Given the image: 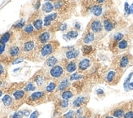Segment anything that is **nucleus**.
Listing matches in <instances>:
<instances>
[{
    "instance_id": "obj_1",
    "label": "nucleus",
    "mask_w": 133,
    "mask_h": 118,
    "mask_svg": "<svg viewBox=\"0 0 133 118\" xmlns=\"http://www.w3.org/2000/svg\"><path fill=\"white\" fill-rule=\"evenodd\" d=\"M59 46V43L57 42H51L48 43H46L40 50L39 54L41 57H48L50 55L53 54V52L57 49Z\"/></svg>"
},
{
    "instance_id": "obj_2",
    "label": "nucleus",
    "mask_w": 133,
    "mask_h": 118,
    "mask_svg": "<svg viewBox=\"0 0 133 118\" xmlns=\"http://www.w3.org/2000/svg\"><path fill=\"white\" fill-rule=\"evenodd\" d=\"M71 0H56L54 2V9L59 12H66L70 8Z\"/></svg>"
},
{
    "instance_id": "obj_3",
    "label": "nucleus",
    "mask_w": 133,
    "mask_h": 118,
    "mask_svg": "<svg viewBox=\"0 0 133 118\" xmlns=\"http://www.w3.org/2000/svg\"><path fill=\"white\" fill-rule=\"evenodd\" d=\"M65 73V69L61 65H55L50 70V76L52 78H60Z\"/></svg>"
},
{
    "instance_id": "obj_4",
    "label": "nucleus",
    "mask_w": 133,
    "mask_h": 118,
    "mask_svg": "<svg viewBox=\"0 0 133 118\" xmlns=\"http://www.w3.org/2000/svg\"><path fill=\"white\" fill-rule=\"evenodd\" d=\"M132 62V57L130 55H124L120 58L118 62V67L120 68H126Z\"/></svg>"
},
{
    "instance_id": "obj_5",
    "label": "nucleus",
    "mask_w": 133,
    "mask_h": 118,
    "mask_svg": "<svg viewBox=\"0 0 133 118\" xmlns=\"http://www.w3.org/2000/svg\"><path fill=\"white\" fill-rule=\"evenodd\" d=\"M45 98V93L43 91H37L34 92L29 97V101L30 103H38L41 101L43 99Z\"/></svg>"
},
{
    "instance_id": "obj_6",
    "label": "nucleus",
    "mask_w": 133,
    "mask_h": 118,
    "mask_svg": "<svg viewBox=\"0 0 133 118\" xmlns=\"http://www.w3.org/2000/svg\"><path fill=\"white\" fill-rule=\"evenodd\" d=\"M90 29L93 33H101L103 29L102 23L100 20H93L90 24Z\"/></svg>"
},
{
    "instance_id": "obj_7",
    "label": "nucleus",
    "mask_w": 133,
    "mask_h": 118,
    "mask_svg": "<svg viewBox=\"0 0 133 118\" xmlns=\"http://www.w3.org/2000/svg\"><path fill=\"white\" fill-rule=\"evenodd\" d=\"M47 80H48L47 77L45 76L44 73H37L34 77V81L35 82L36 85L39 87L43 86L46 83Z\"/></svg>"
},
{
    "instance_id": "obj_8",
    "label": "nucleus",
    "mask_w": 133,
    "mask_h": 118,
    "mask_svg": "<svg viewBox=\"0 0 133 118\" xmlns=\"http://www.w3.org/2000/svg\"><path fill=\"white\" fill-rule=\"evenodd\" d=\"M90 66H91V60L88 58H85L79 61L78 64V68L79 72H83V71L88 69Z\"/></svg>"
},
{
    "instance_id": "obj_9",
    "label": "nucleus",
    "mask_w": 133,
    "mask_h": 118,
    "mask_svg": "<svg viewBox=\"0 0 133 118\" xmlns=\"http://www.w3.org/2000/svg\"><path fill=\"white\" fill-rule=\"evenodd\" d=\"M50 39H51V33L48 31H44L38 35V42L40 44H46L49 42Z\"/></svg>"
},
{
    "instance_id": "obj_10",
    "label": "nucleus",
    "mask_w": 133,
    "mask_h": 118,
    "mask_svg": "<svg viewBox=\"0 0 133 118\" xmlns=\"http://www.w3.org/2000/svg\"><path fill=\"white\" fill-rule=\"evenodd\" d=\"M79 55V51L76 49H74L73 46L69 47L68 50L65 51V57L67 60H73V59H76Z\"/></svg>"
},
{
    "instance_id": "obj_11",
    "label": "nucleus",
    "mask_w": 133,
    "mask_h": 118,
    "mask_svg": "<svg viewBox=\"0 0 133 118\" xmlns=\"http://www.w3.org/2000/svg\"><path fill=\"white\" fill-rule=\"evenodd\" d=\"M57 16H58V13H57V12H54V13H51V14L46 16L44 17V19H43L44 26L45 27H49L51 24H52V22L56 20Z\"/></svg>"
},
{
    "instance_id": "obj_12",
    "label": "nucleus",
    "mask_w": 133,
    "mask_h": 118,
    "mask_svg": "<svg viewBox=\"0 0 133 118\" xmlns=\"http://www.w3.org/2000/svg\"><path fill=\"white\" fill-rule=\"evenodd\" d=\"M36 47V44L34 41H27L23 45V51L25 54H29V53L33 52Z\"/></svg>"
},
{
    "instance_id": "obj_13",
    "label": "nucleus",
    "mask_w": 133,
    "mask_h": 118,
    "mask_svg": "<svg viewBox=\"0 0 133 118\" xmlns=\"http://www.w3.org/2000/svg\"><path fill=\"white\" fill-rule=\"evenodd\" d=\"M117 74H118L117 71L110 70L105 77V81L109 84H114L115 80H118V79H117Z\"/></svg>"
},
{
    "instance_id": "obj_14",
    "label": "nucleus",
    "mask_w": 133,
    "mask_h": 118,
    "mask_svg": "<svg viewBox=\"0 0 133 118\" xmlns=\"http://www.w3.org/2000/svg\"><path fill=\"white\" fill-rule=\"evenodd\" d=\"M69 85H70V80H69V78H63L58 84L57 90H58V91H64L69 86Z\"/></svg>"
},
{
    "instance_id": "obj_15",
    "label": "nucleus",
    "mask_w": 133,
    "mask_h": 118,
    "mask_svg": "<svg viewBox=\"0 0 133 118\" xmlns=\"http://www.w3.org/2000/svg\"><path fill=\"white\" fill-rule=\"evenodd\" d=\"M77 68H78V64L76 61H74V60L69 61V63L66 64V65H65V70L68 73H72L75 72Z\"/></svg>"
},
{
    "instance_id": "obj_16",
    "label": "nucleus",
    "mask_w": 133,
    "mask_h": 118,
    "mask_svg": "<svg viewBox=\"0 0 133 118\" xmlns=\"http://www.w3.org/2000/svg\"><path fill=\"white\" fill-rule=\"evenodd\" d=\"M86 99H87L84 96H78V97H77L73 101V107L76 108H79L80 107H82V106L85 103Z\"/></svg>"
},
{
    "instance_id": "obj_17",
    "label": "nucleus",
    "mask_w": 133,
    "mask_h": 118,
    "mask_svg": "<svg viewBox=\"0 0 133 118\" xmlns=\"http://www.w3.org/2000/svg\"><path fill=\"white\" fill-rule=\"evenodd\" d=\"M91 13L96 16H100L102 15L103 12V8L101 4H94L91 8Z\"/></svg>"
},
{
    "instance_id": "obj_18",
    "label": "nucleus",
    "mask_w": 133,
    "mask_h": 118,
    "mask_svg": "<svg viewBox=\"0 0 133 118\" xmlns=\"http://www.w3.org/2000/svg\"><path fill=\"white\" fill-rule=\"evenodd\" d=\"M21 53V48L18 46H12L9 48L8 51V54L10 55V57L14 58V57H17Z\"/></svg>"
},
{
    "instance_id": "obj_19",
    "label": "nucleus",
    "mask_w": 133,
    "mask_h": 118,
    "mask_svg": "<svg viewBox=\"0 0 133 118\" xmlns=\"http://www.w3.org/2000/svg\"><path fill=\"white\" fill-rule=\"evenodd\" d=\"M57 62H58V60H57V58L51 55V56H49L47 60L45 61V64L47 67H49V68H52L54 67L55 65H56Z\"/></svg>"
},
{
    "instance_id": "obj_20",
    "label": "nucleus",
    "mask_w": 133,
    "mask_h": 118,
    "mask_svg": "<svg viewBox=\"0 0 133 118\" xmlns=\"http://www.w3.org/2000/svg\"><path fill=\"white\" fill-rule=\"evenodd\" d=\"M103 24H104V28H105V29L106 31H111L113 30V29H114V23L109 19H104L103 20Z\"/></svg>"
},
{
    "instance_id": "obj_21",
    "label": "nucleus",
    "mask_w": 133,
    "mask_h": 118,
    "mask_svg": "<svg viewBox=\"0 0 133 118\" xmlns=\"http://www.w3.org/2000/svg\"><path fill=\"white\" fill-rule=\"evenodd\" d=\"M54 9V5L51 2H46L42 6V10L45 13H50Z\"/></svg>"
},
{
    "instance_id": "obj_22",
    "label": "nucleus",
    "mask_w": 133,
    "mask_h": 118,
    "mask_svg": "<svg viewBox=\"0 0 133 118\" xmlns=\"http://www.w3.org/2000/svg\"><path fill=\"white\" fill-rule=\"evenodd\" d=\"M2 102L5 107H10L13 103V99L9 94H5L2 99Z\"/></svg>"
},
{
    "instance_id": "obj_23",
    "label": "nucleus",
    "mask_w": 133,
    "mask_h": 118,
    "mask_svg": "<svg viewBox=\"0 0 133 118\" xmlns=\"http://www.w3.org/2000/svg\"><path fill=\"white\" fill-rule=\"evenodd\" d=\"M78 35V33L77 30H70L66 34L63 35V38H64L66 41H69L72 38H76Z\"/></svg>"
},
{
    "instance_id": "obj_24",
    "label": "nucleus",
    "mask_w": 133,
    "mask_h": 118,
    "mask_svg": "<svg viewBox=\"0 0 133 118\" xmlns=\"http://www.w3.org/2000/svg\"><path fill=\"white\" fill-rule=\"evenodd\" d=\"M94 38H95V36H94V33L93 32H89L87 33L84 38H83V43L85 44H89L91 43H92L94 41Z\"/></svg>"
},
{
    "instance_id": "obj_25",
    "label": "nucleus",
    "mask_w": 133,
    "mask_h": 118,
    "mask_svg": "<svg viewBox=\"0 0 133 118\" xmlns=\"http://www.w3.org/2000/svg\"><path fill=\"white\" fill-rule=\"evenodd\" d=\"M125 114V110L123 108H116L112 112V116L116 118H122Z\"/></svg>"
},
{
    "instance_id": "obj_26",
    "label": "nucleus",
    "mask_w": 133,
    "mask_h": 118,
    "mask_svg": "<svg viewBox=\"0 0 133 118\" xmlns=\"http://www.w3.org/2000/svg\"><path fill=\"white\" fill-rule=\"evenodd\" d=\"M11 37V32H7L4 34H3L1 37H0V43L1 44H5L8 42H9Z\"/></svg>"
},
{
    "instance_id": "obj_27",
    "label": "nucleus",
    "mask_w": 133,
    "mask_h": 118,
    "mask_svg": "<svg viewBox=\"0 0 133 118\" xmlns=\"http://www.w3.org/2000/svg\"><path fill=\"white\" fill-rule=\"evenodd\" d=\"M43 20L42 19H35L34 21H33V25L34 27V29H36L37 31H40L42 30L43 29Z\"/></svg>"
},
{
    "instance_id": "obj_28",
    "label": "nucleus",
    "mask_w": 133,
    "mask_h": 118,
    "mask_svg": "<svg viewBox=\"0 0 133 118\" xmlns=\"http://www.w3.org/2000/svg\"><path fill=\"white\" fill-rule=\"evenodd\" d=\"M23 33L25 35H31L34 33V27L31 24H28L24 27V29H23Z\"/></svg>"
},
{
    "instance_id": "obj_29",
    "label": "nucleus",
    "mask_w": 133,
    "mask_h": 118,
    "mask_svg": "<svg viewBox=\"0 0 133 118\" xmlns=\"http://www.w3.org/2000/svg\"><path fill=\"white\" fill-rule=\"evenodd\" d=\"M56 83L55 81H50L48 82V83L47 84V86H46L45 87V91L47 93H51L52 91H55V89L56 88Z\"/></svg>"
},
{
    "instance_id": "obj_30",
    "label": "nucleus",
    "mask_w": 133,
    "mask_h": 118,
    "mask_svg": "<svg viewBox=\"0 0 133 118\" xmlns=\"http://www.w3.org/2000/svg\"><path fill=\"white\" fill-rule=\"evenodd\" d=\"M73 96H74V93L71 90H65L61 94V98L63 99H65V100L70 99Z\"/></svg>"
},
{
    "instance_id": "obj_31",
    "label": "nucleus",
    "mask_w": 133,
    "mask_h": 118,
    "mask_svg": "<svg viewBox=\"0 0 133 118\" xmlns=\"http://www.w3.org/2000/svg\"><path fill=\"white\" fill-rule=\"evenodd\" d=\"M25 91L19 90V91H16L13 93V97L16 100H21L25 97Z\"/></svg>"
},
{
    "instance_id": "obj_32",
    "label": "nucleus",
    "mask_w": 133,
    "mask_h": 118,
    "mask_svg": "<svg viewBox=\"0 0 133 118\" xmlns=\"http://www.w3.org/2000/svg\"><path fill=\"white\" fill-rule=\"evenodd\" d=\"M117 46H118V48L119 50H125V49H127V48H128V41H127L126 39L121 40L120 42L117 44Z\"/></svg>"
},
{
    "instance_id": "obj_33",
    "label": "nucleus",
    "mask_w": 133,
    "mask_h": 118,
    "mask_svg": "<svg viewBox=\"0 0 133 118\" xmlns=\"http://www.w3.org/2000/svg\"><path fill=\"white\" fill-rule=\"evenodd\" d=\"M36 90V86H34L33 82H29L26 84V86L24 88V91L26 92H30V91H34Z\"/></svg>"
},
{
    "instance_id": "obj_34",
    "label": "nucleus",
    "mask_w": 133,
    "mask_h": 118,
    "mask_svg": "<svg viewBox=\"0 0 133 118\" xmlns=\"http://www.w3.org/2000/svg\"><path fill=\"white\" fill-rule=\"evenodd\" d=\"M132 76H133V73H131L128 75V78H127V79L125 80L124 83H123V87H124V90H125L126 91H129V89H128V86H129V84H130V81H131V78H132Z\"/></svg>"
},
{
    "instance_id": "obj_35",
    "label": "nucleus",
    "mask_w": 133,
    "mask_h": 118,
    "mask_svg": "<svg viewBox=\"0 0 133 118\" xmlns=\"http://www.w3.org/2000/svg\"><path fill=\"white\" fill-rule=\"evenodd\" d=\"M92 51V46H89V45H85V46H83L82 47V52L83 55H89L90 53Z\"/></svg>"
},
{
    "instance_id": "obj_36",
    "label": "nucleus",
    "mask_w": 133,
    "mask_h": 118,
    "mask_svg": "<svg viewBox=\"0 0 133 118\" xmlns=\"http://www.w3.org/2000/svg\"><path fill=\"white\" fill-rule=\"evenodd\" d=\"M123 37H124V35L122 33H115V35L114 36V39H113L114 43L116 44V43H119L121 40H123Z\"/></svg>"
},
{
    "instance_id": "obj_37",
    "label": "nucleus",
    "mask_w": 133,
    "mask_h": 118,
    "mask_svg": "<svg viewBox=\"0 0 133 118\" xmlns=\"http://www.w3.org/2000/svg\"><path fill=\"white\" fill-rule=\"evenodd\" d=\"M83 76L82 74H80L79 73H74L70 76L69 80L70 81H76V80H79V79H83Z\"/></svg>"
},
{
    "instance_id": "obj_38",
    "label": "nucleus",
    "mask_w": 133,
    "mask_h": 118,
    "mask_svg": "<svg viewBox=\"0 0 133 118\" xmlns=\"http://www.w3.org/2000/svg\"><path fill=\"white\" fill-rule=\"evenodd\" d=\"M25 20H20L19 21H17L15 25H14V28L16 29H21L22 28L25 27Z\"/></svg>"
},
{
    "instance_id": "obj_39",
    "label": "nucleus",
    "mask_w": 133,
    "mask_h": 118,
    "mask_svg": "<svg viewBox=\"0 0 133 118\" xmlns=\"http://www.w3.org/2000/svg\"><path fill=\"white\" fill-rule=\"evenodd\" d=\"M59 107L61 108H68L69 107V101L68 100H65V99H61V101L59 102Z\"/></svg>"
},
{
    "instance_id": "obj_40",
    "label": "nucleus",
    "mask_w": 133,
    "mask_h": 118,
    "mask_svg": "<svg viewBox=\"0 0 133 118\" xmlns=\"http://www.w3.org/2000/svg\"><path fill=\"white\" fill-rule=\"evenodd\" d=\"M63 117L64 118H74L75 117V112H74L73 110L69 111L68 113H66L65 114L63 115Z\"/></svg>"
},
{
    "instance_id": "obj_41",
    "label": "nucleus",
    "mask_w": 133,
    "mask_h": 118,
    "mask_svg": "<svg viewBox=\"0 0 133 118\" xmlns=\"http://www.w3.org/2000/svg\"><path fill=\"white\" fill-rule=\"evenodd\" d=\"M24 115H23L22 111H18V112H15V113L11 115V118H23Z\"/></svg>"
},
{
    "instance_id": "obj_42",
    "label": "nucleus",
    "mask_w": 133,
    "mask_h": 118,
    "mask_svg": "<svg viewBox=\"0 0 133 118\" xmlns=\"http://www.w3.org/2000/svg\"><path fill=\"white\" fill-rule=\"evenodd\" d=\"M123 118H133V111L132 110L127 111L123 116Z\"/></svg>"
},
{
    "instance_id": "obj_43",
    "label": "nucleus",
    "mask_w": 133,
    "mask_h": 118,
    "mask_svg": "<svg viewBox=\"0 0 133 118\" xmlns=\"http://www.w3.org/2000/svg\"><path fill=\"white\" fill-rule=\"evenodd\" d=\"M83 108H78L77 111H76V113H75V116H77V117H80V116H83Z\"/></svg>"
},
{
    "instance_id": "obj_44",
    "label": "nucleus",
    "mask_w": 133,
    "mask_h": 118,
    "mask_svg": "<svg viewBox=\"0 0 133 118\" xmlns=\"http://www.w3.org/2000/svg\"><path fill=\"white\" fill-rule=\"evenodd\" d=\"M124 9H125V12L127 15H130L131 14V10H130V6L128 3H125L124 4Z\"/></svg>"
},
{
    "instance_id": "obj_45",
    "label": "nucleus",
    "mask_w": 133,
    "mask_h": 118,
    "mask_svg": "<svg viewBox=\"0 0 133 118\" xmlns=\"http://www.w3.org/2000/svg\"><path fill=\"white\" fill-rule=\"evenodd\" d=\"M67 29V24L66 23H61L59 27V30L61 31H65Z\"/></svg>"
},
{
    "instance_id": "obj_46",
    "label": "nucleus",
    "mask_w": 133,
    "mask_h": 118,
    "mask_svg": "<svg viewBox=\"0 0 133 118\" xmlns=\"http://www.w3.org/2000/svg\"><path fill=\"white\" fill-rule=\"evenodd\" d=\"M23 60H24V58H16L15 60L12 61V64H19V63H21Z\"/></svg>"
},
{
    "instance_id": "obj_47",
    "label": "nucleus",
    "mask_w": 133,
    "mask_h": 118,
    "mask_svg": "<svg viewBox=\"0 0 133 118\" xmlns=\"http://www.w3.org/2000/svg\"><path fill=\"white\" fill-rule=\"evenodd\" d=\"M39 116V113L38 111L33 112V113L30 116V118H38Z\"/></svg>"
},
{
    "instance_id": "obj_48",
    "label": "nucleus",
    "mask_w": 133,
    "mask_h": 118,
    "mask_svg": "<svg viewBox=\"0 0 133 118\" xmlns=\"http://www.w3.org/2000/svg\"><path fill=\"white\" fill-rule=\"evenodd\" d=\"M5 49H6V45L0 43V55H3V53L5 51Z\"/></svg>"
},
{
    "instance_id": "obj_49",
    "label": "nucleus",
    "mask_w": 133,
    "mask_h": 118,
    "mask_svg": "<svg viewBox=\"0 0 133 118\" xmlns=\"http://www.w3.org/2000/svg\"><path fill=\"white\" fill-rule=\"evenodd\" d=\"M22 113H23V115H24L25 116H29L30 115V112L27 110V109H25V110H23L22 111Z\"/></svg>"
},
{
    "instance_id": "obj_50",
    "label": "nucleus",
    "mask_w": 133,
    "mask_h": 118,
    "mask_svg": "<svg viewBox=\"0 0 133 118\" xmlns=\"http://www.w3.org/2000/svg\"><path fill=\"white\" fill-rule=\"evenodd\" d=\"M4 71H5L4 66L3 65V64H0V77H1V76L4 73Z\"/></svg>"
},
{
    "instance_id": "obj_51",
    "label": "nucleus",
    "mask_w": 133,
    "mask_h": 118,
    "mask_svg": "<svg viewBox=\"0 0 133 118\" xmlns=\"http://www.w3.org/2000/svg\"><path fill=\"white\" fill-rule=\"evenodd\" d=\"M74 28L77 29V30H79V29H81V25H80V24L78 22H76L75 23V25H74Z\"/></svg>"
},
{
    "instance_id": "obj_52",
    "label": "nucleus",
    "mask_w": 133,
    "mask_h": 118,
    "mask_svg": "<svg viewBox=\"0 0 133 118\" xmlns=\"http://www.w3.org/2000/svg\"><path fill=\"white\" fill-rule=\"evenodd\" d=\"M39 8H40V2L38 1V2L35 3V5H34V9H35V10H38Z\"/></svg>"
},
{
    "instance_id": "obj_53",
    "label": "nucleus",
    "mask_w": 133,
    "mask_h": 118,
    "mask_svg": "<svg viewBox=\"0 0 133 118\" xmlns=\"http://www.w3.org/2000/svg\"><path fill=\"white\" fill-rule=\"evenodd\" d=\"M107 0H96V2L97 3V4H102V3H105Z\"/></svg>"
},
{
    "instance_id": "obj_54",
    "label": "nucleus",
    "mask_w": 133,
    "mask_h": 118,
    "mask_svg": "<svg viewBox=\"0 0 133 118\" xmlns=\"http://www.w3.org/2000/svg\"><path fill=\"white\" fill-rule=\"evenodd\" d=\"M96 94H98V95H101V94H104V91L101 90V89H98L96 91Z\"/></svg>"
},
{
    "instance_id": "obj_55",
    "label": "nucleus",
    "mask_w": 133,
    "mask_h": 118,
    "mask_svg": "<svg viewBox=\"0 0 133 118\" xmlns=\"http://www.w3.org/2000/svg\"><path fill=\"white\" fill-rule=\"evenodd\" d=\"M128 89L129 90H133V81L132 82H130L129 86H128Z\"/></svg>"
},
{
    "instance_id": "obj_56",
    "label": "nucleus",
    "mask_w": 133,
    "mask_h": 118,
    "mask_svg": "<svg viewBox=\"0 0 133 118\" xmlns=\"http://www.w3.org/2000/svg\"><path fill=\"white\" fill-rule=\"evenodd\" d=\"M130 10H131V14H133V3L130 6Z\"/></svg>"
},
{
    "instance_id": "obj_57",
    "label": "nucleus",
    "mask_w": 133,
    "mask_h": 118,
    "mask_svg": "<svg viewBox=\"0 0 133 118\" xmlns=\"http://www.w3.org/2000/svg\"><path fill=\"white\" fill-rule=\"evenodd\" d=\"M3 95V91H0V97H1Z\"/></svg>"
},
{
    "instance_id": "obj_58",
    "label": "nucleus",
    "mask_w": 133,
    "mask_h": 118,
    "mask_svg": "<svg viewBox=\"0 0 133 118\" xmlns=\"http://www.w3.org/2000/svg\"><path fill=\"white\" fill-rule=\"evenodd\" d=\"M78 118H88L87 116H80V117H78Z\"/></svg>"
},
{
    "instance_id": "obj_59",
    "label": "nucleus",
    "mask_w": 133,
    "mask_h": 118,
    "mask_svg": "<svg viewBox=\"0 0 133 118\" xmlns=\"http://www.w3.org/2000/svg\"><path fill=\"white\" fill-rule=\"evenodd\" d=\"M105 118H114V116H106Z\"/></svg>"
},
{
    "instance_id": "obj_60",
    "label": "nucleus",
    "mask_w": 133,
    "mask_h": 118,
    "mask_svg": "<svg viewBox=\"0 0 133 118\" xmlns=\"http://www.w3.org/2000/svg\"><path fill=\"white\" fill-rule=\"evenodd\" d=\"M38 1H40V0H38Z\"/></svg>"
}]
</instances>
